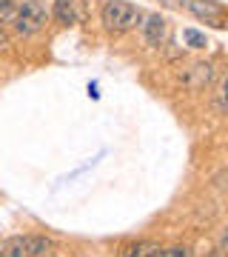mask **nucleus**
I'll return each mask as SVG.
<instances>
[{"instance_id":"nucleus-1","label":"nucleus","mask_w":228,"mask_h":257,"mask_svg":"<svg viewBox=\"0 0 228 257\" xmlns=\"http://www.w3.org/2000/svg\"><path fill=\"white\" fill-rule=\"evenodd\" d=\"M100 23L109 35H126L137 29V23H143V9L128 0H106L100 6Z\"/></svg>"},{"instance_id":"nucleus-2","label":"nucleus","mask_w":228,"mask_h":257,"mask_svg":"<svg viewBox=\"0 0 228 257\" xmlns=\"http://www.w3.org/2000/svg\"><path fill=\"white\" fill-rule=\"evenodd\" d=\"M49 23V9L46 0H20L18 12L12 18V29L18 37H35L40 35Z\"/></svg>"},{"instance_id":"nucleus-3","label":"nucleus","mask_w":228,"mask_h":257,"mask_svg":"<svg viewBox=\"0 0 228 257\" xmlns=\"http://www.w3.org/2000/svg\"><path fill=\"white\" fill-rule=\"evenodd\" d=\"M217 80V66L211 60H200V63H191L185 72L180 74V86L185 92L191 94H200V92H208L211 83Z\"/></svg>"},{"instance_id":"nucleus-4","label":"nucleus","mask_w":228,"mask_h":257,"mask_svg":"<svg viewBox=\"0 0 228 257\" xmlns=\"http://www.w3.org/2000/svg\"><path fill=\"white\" fill-rule=\"evenodd\" d=\"M182 6L191 12L197 20H202V23L225 29V6H222L219 0H185Z\"/></svg>"},{"instance_id":"nucleus-5","label":"nucleus","mask_w":228,"mask_h":257,"mask_svg":"<svg viewBox=\"0 0 228 257\" xmlns=\"http://www.w3.org/2000/svg\"><path fill=\"white\" fill-rule=\"evenodd\" d=\"M143 43L146 49H160L165 43V35H168V20L154 12V15H143Z\"/></svg>"},{"instance_id":"nucleus-6","label":"nucleus","mask_w":228,"mask_h":257,"mask_svg":"<svg viewBox=\"0 0 228 257\" xmlns=\"http://www.w3.org/2000/svg\"><path fill=\"white\" fill-rule=\"evenodd\" d=\"M49 18H55L57 26H74V23H80L83 20V3L80 0H55V6L49 12Z\"/></svg>"},{"instance_id":"nucleus-7","label":"nucleus","mask_w":228,"mask_h":257,"mask_svg":"<svg viewBox=\"0 0 228 257\" xmlns=\"http://www.w3.org/2000/svg\"><path fill=\"white\" fill-rule=\"evenodd\" d=\"M0 257H29L26 237H9L3 246H0Z\"/></svg>"},{"instance_id":"nucleus-8","label":"nucleus","mask_w":228,"mask_h":257,"mask_svg":"<svg viewBox=\"0 0 228 257\" xmlns=\"http://www.w3.org/2000/svg\"><path fill=\"white\" fill-rule=\"evenodd\" d=\"M154 248L157 246L151 240H137V243H128V246L123 248V257H148Z\"/></svg>"},{"instance_id":"nucleus-9","label":"nucleus","mask_w":228,"mask_h":257,"mask_svg":"<svg viewBox=\"0 0 228 257\" xmlns=\"http://www.w3.org/2000/svg\"><path fill=\"white\" fill-rule=\"evenodd\" d=\"M26 251L32 254H43V251H52V240L40 237V234H26Z\"/></svg>"},{"instance_id":"nucleus-10","label":"nucleus","mask_w":228,"mask_h":257,"mask_svg":"<svg viewBox=\"0 0 228 257\" xmlns=\"http://www.w3.org/2000/svg\"><path fill=\"white\" fill-rule=\"evenodd\" d=\"M225 89H228V77H217V89H214V111H217L219 117L225 114Z\"/></svg>"},{"instance_id":"nucleus-11","label":"nucleus","mask_w":228,"mask_h":257,"mask_svg":"<svg viewBox=\"0 0 228 257\" xmlns=\"http://www.w3.org/2000/svg\"><path fill=\"white\" fill-rule=\"evenodd\" d=\"M182 40H185L191 49H205L208 46V37L202 35V32H197V29H185V32H182Z\"/></svg>"},{"instance_id":"nucleus-12","label":"nucleus","mask_w":228,"mask_h":257,"mask_svg":"<svg viewBox=\"0 0 228 257\" xmlns=\"http://www.w3.org/2000/svg\"><path fill=\"white\" fill-rule=\"evenodd\" d=\"M148 257H191L188 246H171V248H154Z\"/></svg>"},{"instance_id":"nucleus-13","label":"nucleus","mask_w":228,"mask_h":257,"mask_svg":"<svg viewBox=\"0 0 228 257\" xmlns=\"http://www.w3.org/2000/svg\"><path fill=\"white\" fill-rule=\"evenodd\" d=\"M18 3H20V0H0V23H3V26L12 23L15 12H18Z\"/></svg>"},{"instance_id":"nucleus-14","label":"nucleus","mask_w":228,"mask_h":257,"mask_svg":"<svg viewBox=\"0 0 228 257\" xmlns=\"http://www.w3.org/2000/svg\"><path fill=\"white\" fill-rule=\"evenodd\" d=\"M9 46V32L3 29V23H0V49H6Z\"/></svg>"},{"instance_id":"nucleus-15","label":"nucleus","mask_w":228,"mask_h":257,"mask_svg":"<svg viewBox=\"0 0 228 257\" xmlns=\"http://www.w3.org/2000/svg\"><path fill=\"white\" fill-rule=\"evenodd\" d=\"M163 3H168V6H182L185 0H163Z\"/></svg>"},{"instance_id":"nucleus-16","label":"nucleus","mask_w":228,"mask_h":257,"mask_svg":"<svg viewBox=\"0 0 228 257\" xmlns=\"http://www.w3.org/2000/svg\"><path fill=\"white\" fill-rule=\"evenodd\" d=\"M32 257H55L52 251H43V254H32Z\"/></svg>"}]
</instances>
